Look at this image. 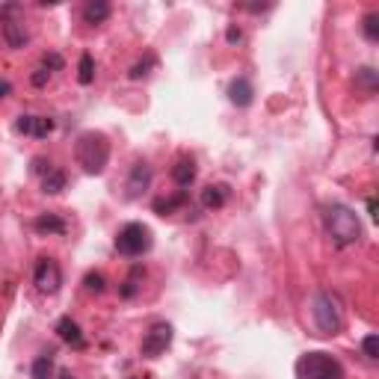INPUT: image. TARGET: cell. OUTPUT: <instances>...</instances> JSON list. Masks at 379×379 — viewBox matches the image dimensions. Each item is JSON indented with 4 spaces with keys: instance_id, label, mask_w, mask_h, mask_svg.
Listing matches in <instances>:
<instances>
[{
    "instance_id": "ac0fdd59",
    "label": "cell",
    "mask_w": 379,
    "mask_h": 379,
    "mask_svg": "<svg viewBox=\"0 0 379 379\" xmlns=\"http://www.w3.org/2000/svg\"><path fill=\"white\" fill-rule=\"evenodd\" d=\"M33 379H51L53 376V359H51V353H42L36 361H33Z\"/></svg>"
},
{
    "instance_id": "5bb4252c",
    "label": "cell",
    "mask_w": 379,
    "mask_h": 379,
    "mask_svg": "<svg viewBox=\"0 0 379 379\" xmlns=\"http://www.w3.org/2000/svg\"><path fill=\"white\" fill-rule=\"evenodd\" d=\"M33 228L39 234H65V220L57 213H42V216H36Z\"/></svg>"
},
{
    "instance_id": "ffe728a7",
    "label": "cell",
    "mask_w": 379,
    "mask_h": 379,
    "mask_svg": "<svg viewBox=\"0 0 379 379\" xmlns=\"http://www.w3.org/2000/svg\"><path fill=\"white\" fill-rule=\"evenodd\" d=\"M356 86H361L364 92H373L376 89V72L371 69V65H364V69L356 72Z\"/></svg>"
},
{
    "instance_id": "9c48e42d",
    "label": "cell",
    "mask_w": 379,
    "mask_h": 379,
    "mask_svg": "<svg viewBox=\"0 0 379 379\" xmlns=\"http://www.w3.org/2000/svg\"><path fill=\"white\" fill-rule=\"evenodd\" d=\"M154 181V169L145 164V160H137V164L131 166V175H128V181H125V196L128 199H140L148 187H152Z\"/></svg>"
},
{
    "instance_id": "6da1fadb",
    "label": "cell",
    "mask_w": 379,
    "mask_h": 379,
    "mask_svg": "<svg viewBox=\"0 0 379 379\" xmlns=\"http://www.w3.org/2000/svg\"><path fill=\"white\" fill-rule=\"evenodd\" d=\"M74 157L86 175H101L107 169V164H110V140L98 131H84L77 137Z\"/></svg>"
},
{
    "instance_id": "484cf974",
    "label": "cell",
    "mask_w": 379,
    "mask_h": 379,
    "mask_svg": "<svg viewBox=\"0 0 379 379\" xmlns=\"http://www.w3.org/2000/svg\"><path fill=\"white\" fill-rule=\"evenodd\" d=\"M15 131L24 133V137H33V131H36V116H18Z\"/></svg>"
},
{
    "instance_id": "44dd1931",
    "label": "cell",
    "mask_w": 379,
    "mask_h": 379,
    "mask_svg": "<svg viewBox=\"0 0 379 379\" xmlns=\"http://www.w3.org/2000/svg\"><path fill=\"white\" fill-rule=\"evenodd\" d=\"M361 33H364V39H371V42H376V39H379V15H376V12L364 15V21H361Z\"/></svg>"
},
{
    "instance_id": "603a6c76",
    "label": "cell",
    "mask_w": 379,
    "mask_h": 379,
    "mask_svg": "<svg viewBox=\"0 0 379 379\" xmlns=\"http://www.w3.org/2000/svg\"><path fill=\"white\" fill-rule=\"evenodd\" d=\"M84 284H86V291H89V293H104V288H107V281H104L101 273H86Z\"/></svg>"
},
{
    "instance_id": "4fadbf2b",
    "label": "cell",
    "mask_w": 379,
    "mask_h": 379,
    "mask_svg": "<svg viewBox=\"0 0 379 379\" xmlns=\"http://www.w3.org/2000/svg\"><path fill=\"white\" fill-rule=\"evenodd\" d=\"M196 175H199V169H196V164H193V160H190V157H181L178 164L172 166V178H175V184L184 187V190L196 181Z\"/></svg>"
},
{
    "instance_id": "7a4b0ae2",
    "label": "cell",
    "mask_w": 379,
    "mask_h": 379,
    "mask_svg": "<svg viewBox=\"0 0 379 379\" xmlns=\"http://www.w3.org/2000/svg\"><path fill=\"white\" fill-rule=\"evenodd\" d=\"M323 222H326V232L332 237L335 246H353L361 237V222L353 208L347 205H329L323 213Z\"/></svg>"
},
{
    "instance_id": "8992f818",
    "label": "cell",
    "mask_w": 379,
    "mask_h": 379,
    "mask_svg": "<svg viewBox=\"0 0 379 379\" xmlns=\"http://www.w3.org/2000/svg\"><path fill=\"white\" fill-rule=\"evenodd\" d=\"M0 24H4V39H6L9 48L18 51L30 42V30H27L21 4H4L0 6Z\"/></svg>"
},
{
    "instance_id": "ba28073f",
    "label": "cell",
    "mask_w": 379,
    "mask_h": 379,
    "mask_svg": "<svg viewBox=\"0 0 379 379\" xmlns=\"http://www.w3.org/2000/svg\"><path fill=\"white\" fill-rule=\"evenodd\" d=\"M33 281L42 293H57L62 284V270L53 258H39L36 270H33Z\"/></svg>"
},
{
    "instance_id": "f1b7e54d",
    "label": "cell",
    "mask_w": 379,
    "mask_h": 379,
    "mask_svg": "<svg viewBox=\"0 0 379 379\" xmlns=\"http://www.w3.org/2000/svg\"><path fill=\"white\" fill-rule=\"evenodd\" d=\"M48 77H51L48 69H36V74H33L30 80H33V86H45V84H48Z\"/></svg>"
},
{
    "instance_id": "7402d4cb",
    "label": "cell",
    "mask_w": 379,
    "mask_h": 379,
    "mask_svg": "<svg viewBox=\"0 0 379 379\" xmlns=\"http://www.w3.org/2000/svg\"><path fill=\"white\" fill-rule=\"evenodd\" d=\"M53 128H57V121L48 119V116H36V131H33V137L36 140H45L53 133Z\"/></svg>"
},
{
    "instance_id": "30bf717a",
    "label": "cell",
    "mask_w": 379,
    "mask_h": 379,
    "mask_svg": "<svg viewBox=\"0 0 379 379\" xmlns=\"http://www.w3.org/2000/svg\"><path fill=\"white\" fill-rule=\"evenodd\" d=\"M255 98V89L246 77H234L232 84H228V101H232L234 107H249Z\"/></svg>"
},
{
    "instance_id": "cb8c5ba5",
    "label": "cell",
    "mask_w": 379,
    "mask_h": 379,
    "mask_svg": "<svg viewBox=\"0 0 379 379\" xmlns=\"http://www.w3.org/2000/svg\"><path fill=\"white\" fill-rule=\"evenodd\" d=\"M361 350H364V356H368L371 361H376L379 359V335H368V338H364Z\"/></svg>"
},
{
    "instance_id": "8fae6325",
    "label": "cell",
    "mask_w": 379,
    "mask_h": 379,
    "mask_svg": "<svg viewBox=\"0 0 379 379\" xmlns=\"http://www.w3.org/2000/svg\"><path fill=\"white\" fill-rule=\"evenodd\" d=\"M199 201H201V208H208V211H220L228 201V187L225 184H208L205 190H201Z\"/></svg>"
},
{
    "instance_id": "4dcf8cb0",
    "label": "cell",
    "mask_w": 379,
    "mask_h": 379,
    "mask_svg": "<svg viewBox=\"0 0 379 379\" xmlns=\"http://www.w3.org/2000/svg\"><path fill=\"white\" fill-rule=\"evenodd\" d=\"M9 95H12V84H9L6 77H0V101L9 98Z\"/></svg>"
},
{
    "instance_id": "d4e9b609",
    "label": "cell",
    "mask_w": 379,
    "mask_h": 379,
    "mask_svg": "<svg viewBox=\"0 0 379 379\" xmlns=\"http://www.w3.org/2000/svg\"><path fill=\"white\" fill-rule=\"evenodd\" d=\"M62 65H65V62H62V57H60L57 51H48L45 57H42V69H48V72H60Z\"/></svg>"
},
{
    "instance_id": "7c38bea8",
    "label": "cell",
    "mask_w": 379,
    "mask_h": 379,
    "mask_svg": "<svg viewBox=\"0 0 379 379\" xmlns=\"http://www.w3.org/2000/svg\"><path fill=\"white\" fill-rule=\"evenodd\" d=\"M57 335L62 338L65 344H72V347H86V338H84V332H80V326L72 320V317H60V323H57Z\"/></svg>"
},
{
    "instance_id": "9a60e30c",
    "label": "cell",
    "mask_w": 379,
    "mask_h": 379,
    "mask_svg": "<svg viewBox=\"0 0 379 379\" xmlns=\"http://www.w3.org/2000/svg\"><path fill=\"white\" fill-rule=\"evenodd\" d=\"M110 12H113L110 4H104V0H89L84 6V18H86V24H101L110 18Z\"/></svg>"
},
{
    "instance_id": "52a82bcc",
    "label": "cell",
    "mask_w": 379,
    "mask_h": 379,
    "mask_svg": "<svg viewBox=\"0 0 379 379\" xmlns=\"http://www.w3.org/2000/svg\"><path fill=\"white\" fill-rule=\"evenodd\" d=\"M172 326L169 323H154L152 329L145 332V338H142V356L145 359H157V356H164L166 353V347L172 344Z\"/></svg>"
},
{
    "instance_id": "2e32d148",
    "label": "cell",
    "mask_w": 379,
    "mask_h": 379,
    "mask_svg": "<svg viewBox=\"0 0 379 379\" xmlns=\"http://www.w3.org/2000/svg\"><path fill=\"white\" fill-rule=\"evenodd\" d=\"M187 205V193L181 190V193H175V196H166V199H157L154 201V213H160V216H166V213H175L178 208H184Z\"/></svg>"
},
{
    "instance_id": "277c9868",
    "label": "cell",
    "mask_w": 379,
    "mask_h": 379,
    "mask_svg": "<svg viewBox=\"0 0 379 379\" xmlns=\"http://www.w3.org/2000/svg\"><path fill=\"white\" fill-rule=\"evenodd\" d=\"M296 376L300 379H344V364L329 353H305L296 361Z\"/></svg>"
},
{
    "instance_id": "83f0119b",
    "label": "cell",
    "mask_w": 379,
    "mask_h": 379,
    "mask_svg": "<svg viewBox=\"0 0 379 379\" xmlns=\"http://www.w3.org/2000/svg\"><path fill=\"white\" fill-rule=\"evenodd\" d=\"M51 169H53V166H51L48 157H33V172H36V175H42V178H45Z\"/></svg>"
},
{
    "instance_id": "1f68e13d",
    "label": "cell",
    "mask_w": 379,
    "mask_h": 379,
    "mask_svg": "<svg viewBox=\"0 0 379 379\" xmlns=\"http://www.w3.org/2000/svg\"><path fill=\"white\" fill-rule=\"evenodd\" d=\"M60 379H74V376H72L69 371H62V373H60Z\"/></svg>"
},
{
    "instance_id": "d6986e66",
    "label": "cell",
    "mask_w": 379,
    "mask_h": 379,
    "mask_svg": "<svg viewBox=\"0 0 379 379\" xmlns=\"http://www.w3.org/2000/svg\"><path fill=\"white\" fill-rule=\"evenodd\" d=\"M77 80L84 86H89L92 80H95V60H92V53H84V57H80V65H77Z\"/></svg>"
},
{
    "instance_id": "4316f807",
    "label": "cell",
    "mask_w": 379,
    "mask_h": 379,
    "mask_svg": "<svg viewBox=\"0 0 379 379\" xmlns=\"http://www.w3.org/2000/svg\"><path fill=\"white\" fill-rule=\"evenodd\" d=\"M152 65H154V57H152V53H148L145 62H137V65H133V69H131V80H140V77H145Z\"/></svg>"
},
{
    "instance_id": "e0dca14e",
    "label": "cell",
    "mask_w": 379,
    "mask_h": 379,
    "mask_svg": "<svg viewBox=\"0 0 379 379\" xmlns=\"http://www.w3.org/2000/svg\"><path fill=\"white\" fill-rule=\"evenodd\" d=\"M42 190H45L48 196L62 193V190H65V172H62V169H51L45 178H42Z\"/></svg>"
},
{
    "instance_id": "5b68a950",
    "label": "cell",
    "mask_w": 379,
    "mask_h": 379,
    "mask_svg": "<svg viewBox=\"0 0 379 379\" xmlns=\"http://www.w3.org/2000/svg\"><path fill=\"white\" fill-rule=\"evenodd\" d=\"M148 249H152V232L142 222H128L116 234V252L125 255V258H140Z\"/></svg>"
},
{
    "instance_id": "3957f363",
    "label": "cell",
    "mask_w": 379,
    "mask_h": 379,
    "mask_svg": "<svg viewBox=\"0 0 379 379\" xmlns=\"http://www.w3.org/2000/svg\"><path fill=\"white\" fill-rule=\"evenodd\" d=\"M311 317H314V326H317L320 335L335 338L344 329V305L329 291L314 293V300H311Z\"/></svg>"
},
{
    "instance_id": "f546056e",
    "label": "cell",
    "mask_w": 379,
    "mask_h": 379,
    "mask_svg": "<svg viewBox=\"0 0 379 379\" xmlns=\"http://www.w3.org/2000/svg\"><path fill=\"white\" fill-rule=\"evenodd\" d=\"M243 39V33H240V27H228L225 30V42H232V45H237Z\"/></svg>"
}]
</instances>
